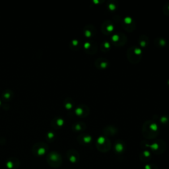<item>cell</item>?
<instances>
[{
  "mask_svg": "<svg viewBox=\"0 0 169 169\" xmlns=\"http://www.w3.org/2000/svg\"><path fill=\"white\" fill-rule=\"evenodd\" d=\"M80 44V42H79L78 40H73L70 43V48L72 50H77L79 48V46Z\"/></svg>",
  "mask_w": 169,
  "mask_h": 169,
  "instance_id": "cell-18",
  "label": "cell"
},
{
  "mask_svg": "<svg viewBox=\"0 0 169 169\" xmlns=\"http://www.w3.org/2000/svg\"><path fill=\"white\" fill-rule=\"evenodd\" d=\"M51 126H52L54 129H60L61 128L64 124V120L60 116H56L51 121Z\"/></svg>",
  "mask_w": 169,
  "mask_h": 169,
  "instance_id": "cell-8",
  "label": "cell"
},
{
  "mask_svg": "<svg viewBox=\"0 0 169 169\" xmlns=\"http://www.w3.org/2000/svg\"><path fill=\"white\" fill-rule=\"evenodd\" d=\"M139 158L142 162L147 163L151 159V153L148 150H145L140 153Z\"/></svg>",
  "mask_w": 169,
  "mask_h": 169,
  "instance_id": "cell-11",
  "label": "cell"
},
{
  "mask_svg": "<svg viewBox=\"0 0 169 169\" xmlns=\"http://www.w3.org/2000/svg\"><path fill=\"white\" fill-rule=\"evenodd\" d=\"M13 97H14L13 91L11 89H5L2 93V99L3 100H4L5 102L12 100Z\"/></svg>",
  "mask_w": 169,
  "mask_h": 169,
  "instance_id": "cell-10",
  "label": "cell"
},
{
  "mask_svg": "<svg viewBox=\"0 0 169 169\" xmlns=\"http://www.w3.org/2000/svg\"><path fill=\"white\" fill-rule=\"evenodd\" d=\"M84 106H79L76 109V114L79 117H85Z\"/></svg>",
  "mask_w": 169,
  "mask_h": 169,
  "instance_id": "cell-17",
  "label": "cell"
},
{
  "mask_svg": "<svg viewBox=\"0 0 169 169\" xmlns=\"http://www.w3.org/2000/svg\"><path fill=\"white\" fill-rule=\"evenodd\" d=\"M67 157L68 160L72 163H78L80 159V156L79 153L75 149H70L67 152Z\"/></svg>",
  "mask_w": 169,
  "mask_h": 169,
  "instance_id": "cell-7",
  "label": "cell"
},
{
  "mask_svg": "<svg viewBox=\"0 0 169 169\" xmlns=\"http://www.w3.org/2000/svg\"><path fill=\"white\" fill-rule=\"evenodd\" d=\"M46 160L50 166L53 168L60 167L62 163V157L60 153L56 151H51L48 153Z\"/></svg>",
  "mask_w": 169,
  "mask_h": 169,
  "instance_id": "cell-1",
  "label": "cell"
},
{
  "mask_svg": "<svg viewBox=\"0 0 169 169\" xmlns=\"http://www.w3.org/2000/svg\"><path fill=\"white\" fill-rule=\"evenodd\" d=\"M77 141L79 143L82 145H89L92 142L93 137L87 134H82L77 137Z\"/></svg>",
  "mask_w": 169,
  "mask_h": 169,
  "instance_id": "cell-9",
  "label": "cell"
},
{
  "mask_svg": "<svg viewBox=\"0 0 169 169\" xmlns=\"http://www.w3.org/2000/svg\"><path fill=\"white\" fill-rule=\"evenodd\" d=\"M159 41L157 42V44H159V45L160 46H164L165 44H166V41H165L163 38H158L157 39Z\"/></svg>",
  "mask_w": 169,
  "mask_h": 169,
  "instance_id": "cell-22",
  "label": "cell"
},
{
  "mask_svg": "<svg viewBox=\"0 0 169 169\" xmlns=\"http://www.w3.org/2000/svg\"><path fill=\"white\" fill-rule=\"evenodd\" d=\"M108 23V25H103V26H107V33H111L112 31L113 30V29H114V26H113V25L111 24V22H110L109 21H108V22H107Z\"/></svg>",
  "mask_w": 169,
  "mask_h": 169,
  "instance_id": "cell-19",
  "label": "cell"
},
{
  "mask_svg": "<svg viewBox=\"0 0 169 169\" xmlns=\"http://www.w3.org/2000/svg\"><path fill=\"white\" fill-rule=\"evenodd\" d=\"M147 124H145L143 128H146L147 129H149V130H147V129H143V135L144 137H145L147 139L155 138L159 133L158 126H157V125L155 123L153 122V121L147 122Z\"/></svg>",
  "mask_w": 169,
  "mask_h": 169,
  "instance_id": "cell-2",
  "label": "cell"
},
{
  "mask_svg": "<svg viewBox=\"0 0 169 169\" xmlns=\"http://www.w3.org/2000/svg\"><path fill=\"white\" fill-rule=\"evenodd\" d=\"M20 160L16 157H11L5 161V165L9 169H18L20 166Z\"/></svg>",
  "mask_w": 169,
  "mask_h": 169,
  "instance_id": "cell-6",
  "label": "cell"
},
{
  "mask_svg": "<svg viewBox=\"0 0 169 169\" xmlns=\"http://www.w3.org/2000/svg\"><path fill=\"white\" fill-rule=\"evenodd\" d=\"M116 5H115L114 4V3H111V4L108 5V8L112 11L114 10L115 8H116Z\"/></svg>",
  "mask_w": 169,
  "mask_h": 169,
  "instance_id": "cell-24",
  "label": "cell"
},
{
  "mask_svg": "<svg viewBox=\"0 0 169 169\" xmlns=\"http://www.w3.org/2000/svg\"><path fill=\"white\" fill-rule=\"evenodd\" d=\"M64 106L67 110L72 109L73 106V100L71 99L70 98H67V99H65L64 101Z\"/></svg>",
  "mask_w": 169,
  "mask_h": 169,
  "instance_id": "cell-15",
  "label": "cell"
},
{
  "mask_svg": "<svg viewBox=\"0 0 169 169\" xmlns=\"http://www.w3.org/2000/svg\"><path fill=\"white\" fill-rule=\"evenodd\" d=\"M160 121L162 123H167L168 121V117L163 116L162 118H160Z\"/></svg>",
  "mask_w": 169,
  "mask_h": 169,
  "instance_id": "cell-23",
  "label": "cell"
},
{
  "mask_svg": "<svg viewBox=\"0 0 169 169\" xmlns=\"http://www.w3.org/2000/svg\"><path fill=\"white\" fill-rule=\"evenodd\" d=\"M1 106H2V101L0 100V107H1Z\"/></svg>",
  "mask_w": 169,
  "mask_h": 169,
  "instance_id": "cell-25",
  "label": "cell"
},
{
  "mask_svg": "<svg viewBox=\"0 0 169 169\" xmlns=\"http://www.w3.org/2000/svg\"><path fill=\"white\" fill-rule=\"evenodd\" d=\"M111 141L107 137H100L97 141V148L100 152L106 153L109 151L110 149H111Z\"/></svg>",
  "mask_w": 169,
  "mask_h": 169,
  "instance_id": "cell-4",
  "label": "cell"
},
{
  "mask_svg": "<svg viewBox=\"0 0 169 169\" xmlns=\"http://www.w3.org/2000/svg\"><path fill=\"white\" fill-rule=\"evenodd\" d=\"M55 137H56V134H55L54 132L53 131H50L46 133V138L47 141H49V142H52V141H53L55 139Z\"/></svg>",
  "mask_w": 169,
  "mask_h": 169,
  "instance_id": "cell-16",
  "label": "cell"
},
{
  "mask_svg": "<svg viewBox=\"0 0 169 169\" xmlns=\"http://www.w3.org/2000/svg\"><path fill=\"white\" fill-rule=\"evenodd\" d=\"M48 150V146L44 142H38L36 143L32 148V153L34 156L42 157L44 155Z\"/></svg>",
  "mask_w": 169,
  "mask_h": 169,
  "instance_id": "cell-3",
  "label": "cell"
},
{
  "mask_svg": "<svg viewBox=\"0 0 169 169\" xmlns=\"http://www.w3.org/2000/svg\"><path fill=\"white\" fill-rule=\"evenodd\" d=\"M114 151L117 154H121L125 150V145L123 141H117L114 145Z\"/></svg>",
  "mask_w": 169,
  "mask_h": 169,
  "instance_id": "cell-12",
  "label": "cell"
},
{
  "mask_svg": "<svg viewBox=\"0 0 169 169\" xmlns=\"http://www.w3.org/2000/svg\"><path fill=\"white\" fill-rule=\"evenodd\" d=\"M95 65H97V68L99 67V68L101 69H104L107 68V66L108 65V62L105 60H103V59H99V60H97L96 61Z\"/></svg>",
  "mask_w": 169,
  "mask_h": 169,
  "instance_id": "cell-14",
  "label": "cell"
},
{
  "mask_svg": "<svg viewBox=\"0 0 169 169\" xmlns=\"http://www.w3.org/2000/svg\"><path fill=\"white\" fill-rule=\"evenodd\" d=\"M145 147H149L155 154L160 155L164 151L166 146L164 141L159 140L151 144H145Z\"/></svg>",
  "mask_w": 169,
  "mask_h": 169,
  "instance_id": "cell-5",
  "label": "cell"
},
{
  "mask_svg": "<svg viewBox=\"0 0 169 169\" xmlns=\"http://www.w3.org/2000/svg\"><path fill=\"white\" fill-rule=\"evenodd\" d=\"M86 128V125L85 124L81 122H77L74 124L72 125V129L74 132H81L83 131Z\"/></svg>",
  "mask_w": 169,
  "mask_h": 169,
  "instance_id": "cell-13",
  "label": "cell"
},
{
  "mask_svg": "<svg viewBox=\"0 0 169 169\" xmlns=\"http://www.w3.org/2000/svg\"><path fill=\"white\" fill-rule=\"evenodd\" d=\"M144 169H159V168L153 164H147L145 166Z\"/></svg>",
  "mask_w": 169,
  "mask_h": 169,
  "instance_id": "cell-21",
  "label": "cell"
},
{
  "mask_svg": "<svg viewBox=\"0 0 169 169\" xmlns=\"http://www.w3.org/2000/svg\"><path fill=\"white\" fill-rule=\"evenodd\" d=\"M140 39V41H139V45L141 46V47H143V48H144V47L146 46L147 44L148 43V40H147V38L145 37V40H141V39L139 38Z\"/></svg>",
  "mask_w": 169,
  "mask_h": 169,
  "instance_id": "cell-20",
  "label": "cell"
}]
</instances>
